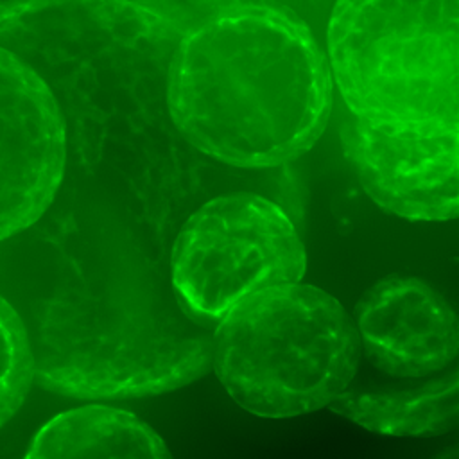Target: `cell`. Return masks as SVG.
<instances>
[{
    "mask_svg": "<svg viewBox=\"0 0 459 459\" xmlns=\"http://www.w3.org/2000/svg\"><path fill=\"white\" fill-rule=\"evenodd\" d=\"M323 34L350 115L459 124V0H333Z\"/></svg>",
    "mask_w": 459,
    "mask_h": 459,
    "instance_id": "cell-4",
    "label": "cell"
},
{
    "mask_svg": "<svg viewBox=\"0 0 459 459\" xmlns=\"http://www.w3.org/2000/svg\"><path fill=\"white\" fill-rule=\"evenodd\" d=\"M359 360L351 316L337 298L301 281L247 296L212 332L217 378L235 403L262 418L328 407L351 385Z\"/></svg>",
    "mask_w": 459,
    "mask_h": 459,
    "instance_id": "cell-3",
    "label": "cell"
},
{
    "mask_svg": "<svg viewBox=\"0 0 459 459\" xmlns=\"http://www.w3.org/2000/svg\"><path fill=\"white\" fill-rule=\"evenodd\" d=\"M25 459H172V455L160 434L138 416L91 403L47 421L34 436Z\"/></svg>",
    "mask_w": 459,
    "mask_h": 459,
    "instance_id": "cell-10",
    "label": "cell"
},
{
    "mask_svg": "<svg viewBox=\"0 0 459 459\" xmlns=\"http://www.w3.org/2000/svg\"><path fill=\"white\" fill-rule=\"evenodd\" d=\"M32 382L34 364L25 330L0 298V427L20 409Z\"/></svg>",
    "mask_w": 459,
    "mask_h": 459,
    "instance_id": "cell-11",
    "label": "cell"
},
{
    "mask_svg": "<svg viewBox=\"0 0 459 459\" xmlns=\"http://www.w3.org/2000/svg\"><path fill=\"white\" fill-rule=\"evenodd\" d=\"M360 353L393 378H427L455 364L459 323L446 298L421 278L391 274L355 303Z\"/></svg>",
    "mask_w": 459,
    "mask_h": 459,
    "instance_id": "cell-8",
    "label": "cell"
},
{
    "mask_svg": "<svg viewBox=\"0 0 459 459\" xmlns=\"http://www.w3.org/2000/svg\"><path fill=\"white\" fill-rule=\"evenodd\" d=\"M66 163L65 122L43 77L0 47V240L54 203Z\"/></svg>",
    "mask_w": 459,
    "mask_h": 459,
    "instance_id": "cell-7",
    "label": "cell"
},
{
    "mask_svg": "<svg viewBox=\"0 0 459 459\" xmlns=\"http://www.w3.org/2000/svg\"><path fill=\"white\" fill-rule=\"evenodd\" d=\"M183 2L188 4L192 9H195L197 13L208 11L219 5H226V4H238V2H260V4L281 5V7L292 9L303 20H307L310 27L316 30V34L319 36V32L325 30L328 9L333 0H183Z\"/></svg>",
    "mask_w": 459,
    "mask_h": 459,
    "instance_id": "cell-12",
    "label": "cell"
},
{
    "mask_svg": "<svg viewBox=\"0 0 459 459\" xmlns=\"http://www.w3.org/2000/svg\"><path fill=\"white\" fill-rule=\"evenodd\" d=\"M307 253L289 215L255 192H231L201 204L181 226L170 253V287L204 325L247 296L301 281Z\"/></svg>",
    "mask_w": 459,
    "mask_h": 459,
    "instance_id": "cell-5",
    "label": "cell"
},
{
    "mask_svg": "<svg viewBox=\"0 0 459 459\" xmlns=\"http://www.w3.org/2000/svg\"><path fill=\"white\" fill-rule=\"evenodd\" d=\"M330 411L384 436H439L459 423V375L452 364L416 385L346 387Z\"/></svg>",
    "mask_w": 459,
    "mask_h": 459,
    "instance_id": "cell-9",
    "label": "cell"
},
{
    "mask_svg": "<svg viewBox=\"0 0 459 459\" xmlns=\"http://www.w3.org/2000/svg\"><path fill=\"white\" fill-rule=\"evenodd\" d=\"M342 151L364 192L407 221H450L459 212V124L341 122Z\"/></svg>",
    "mask_w": 459,
    "mask_h": 459,
    "instance_id": "cell-6",
    "label": "cell"
},
{
    "mask_svg": "<svg viewBox=\"0 0 459 459\" xmlns=\"http://www.w3.org/2000/svg\"><path fill=\"white\" fill-rule=\"evenodd\" d=\"M432 459H459V448L457 446H448V448L441 450L437 455H434Z\"/></svg>",
    "mask_w": 459,
    "mask_h": 459,
    "instance_id": "cell-13",
    "label": "cell"
},
{
    "mask_svg": "<svg viewBox=\"0 0 459 459\" xmlns=\"http://www.w3.org/2000/svg\"><path fill=\"white\" fill-rule=\"evenodd\" d=\"M81 299L32 357L34 382L77 398L165 393L212 368V332L176 294L122 283L91 255Z\"/></svg>",
    "mask_w": 459,
    "mask_h": 459,
    "instance_id": "cell-2",
    "label": "cell"
},
{
    "mask_svg": "<svg viewBox=\"0 0 459 459\" xmlns=\"http://www.w3.org/2000/svg\"><path fill=\"white\" fill-rule=\"evenodd\" d=\"M178 133L204 158L274 169L326 129L333 82L319 36L289 7L238 2L197 13L165 79Z\"/></svg>",
    "mask_w": 459,
    "mask_h": 459,
    "instance_id": "cell-1",
    "label": "cell"
}]
</instances>
